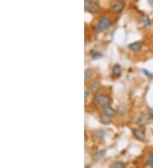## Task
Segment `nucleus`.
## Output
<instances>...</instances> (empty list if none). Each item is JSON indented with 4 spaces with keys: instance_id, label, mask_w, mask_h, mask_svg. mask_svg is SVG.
I'll use <instances>...</instances> for the list:
<instances>
[{
    "instance_id": "nucleus-1",
    "label": "nucleus",
    "mask_w": 153,
    "mask_h": 168,
    "mask_svg": "<svg viewBox=\"0 0 153 168\" xmlns=\"http://www.w3.org/2000/svg\"><path fill=\"white\" fill-rule=\"evenodd\" d=\"M112 24V20L108 17H102L99 20V22L97 23L95 26V32H103L106 30H107L109 28V26Z\"/></svg>"
},
{
    "instance_id": "nucleus-2",
    "label": "nucleus",
    "mask_w": 153,
    "mask_h": 168,
    "mask_svg": "<svg viewBox=\"0 0 153 168\" xmlns=\"http://www.w3.org/2000/svg\"><path fill=\"white\" fill-rule=\"evenodd\" d=\"M84 9L87 12L95 14L100 10V6L95 0H85Z\"/></svg>"
},
{
    "instance_id": "nucleus-3",
    "label": "nucleus",
    "mask_w": 153,
    "mask_h": 168,
    "mask_svg": "<svg viewBox=\"0 0 153 168\" xmlns=\"http://www.w3.org/2000/svg\"><path fill=\"white\" fill-rule=\"evenodd\" d=\"M125 3L123 0H113L110 3V9L113 13H120L123 10Z\"/></svg>"
},
{
    "instance_id": "nucleus-4",
    "label": "nucleus",
    "mask_w": 153,
    "mask_h": 168,
    "mask_svg": "<svg viewBox=\"0 0 153 168\" xmlns=\"http://www.w3.org/2000/svg\"><path fill=\"white\" fill-rule=\"evenodd\" d=\"M95 102L98 105L106 106V105H109L112 103V99L110 96L106 94H99L95 97Z\"/></svg>"
},
{
    "instance_id": "nucleus-5",
    "label": "nucleus",
    "mask_w": 153,
    "mask_h": 168,
    "mask_svg": "<svg viewBox=\"0 0 153 168\" xmlns=\"http://www.w3.org/2000/svg\"><path fill=\"white\" fill-rule=\"evenodd\" d=\"M142 49V43L140 42H134L129 45V49L133 52H139Z\"/></svg>"
},
{
    "instance_id": "nucleus-6",
    "label": "nucleus",
    "mask_w": 153,
    "mask_h": 168,
    "mask_svg": "<svg viewBox=\"0 0 153 168\" xmlns=\"http://www.w3.org/2000/svg\"><path fill=\"white\" fill-rule=\"evenodd\" d=\"M134 136L139 141H144L146 139V133L143 129H135L134 130Z\"/></svg>"
},
{
    "instance_id": "nucleus-7",
    "label": "nucleus",
    "mask_w": 153,
    "mask_h": 168,
    "mask_svg": "<svg viewBox=\"0 0 153 168\" xmlns=\"http://www.w3.org/2000/svg\"><path fill=\"white\" fill-rule=\"evenodd\" d=\"M103 115H106L109 117H113L116 115V111L110 105H106L103 107Z\"/></svg>"
},
{
    "instance_id": "nucleus-8",
    "label": "nucleus",
    "mask_w": 153,
    "mask_h": 168,
    "mask_svg": "<svg viewBox=\"0 0 153 168\" xmlns=\"http://www.w3.org/2000/svg\"><path fill=\"white\" fill-rule=\"evenodd\" d=\"M106 149H100V150L97 151L96 153H95V154L93 155L92 159H93V161H98L101 160V159L106 155Z\"/></svg>"
},
{
    "instance_id": "nucleus-9",
    "label": "nucleus",
    "mask_w": 153,
    "mask_h": 168,
    "mask_svg": "<svg viewBox=\"0 0 153 168\" xmlns=\"http://www.w3.org/2000/svg\"><path fill=\"white\" fill-rule=\"evenodd\" d=\"M100 88H101V83L99 82V81H95L91 85H90V87H89V90L92 92V93H95L97 92H99L100 91Z\"/></svg>"
},
{
    "instance_id": "nucleus-10",
    "label": "nucleus",
    "mask_w": 153,
    "mask_h": 168,
    "mask_svg": "<svg viewBox=\"0 0 153 168\" xmlns=\"http://www.w3.org/2000/svg\"><path fill=\"white\" fill-rule=\"evenodd\" d=\"M100 121L103 124V125H109L111 123V117L103 115L100 117Z\"/></svg>"
},
{
    "instance_id": "nucleus-11",
    "label": "nucleus",
    "mask_w": 153,
    "mask_h": 168,
    "mask_svg": "<svg viewBox=\"0 0 153 168\" xmlns=\"http://www.w3.org/2000/svg\"><path fill=\"white\" fill-rule=\"evenodd\" d=\"M122 73V68L119 65H115L112 67V74L114 75L115 76H120Z\"/></svg>"
},
{
    "instance_id": "nucleus-12",
    "label": "nucleus",
    "mask_w": 153,
    "mask_h": 168,
    "mask_svg": "<svg viewBox=\"0 0 153 168\" xmlns=\"http://www.w3.org/2000/svg\"><path fill=\"white\" fill-rule=\"evenodd\" d=\"M95 75V72L94 70L92 69H86L85 70V72H84V77H85V80H89V79H91Z\"/></svg>"
},
{
    "instance_id": "nucleus-13",
    "label": "nucleus",
    "mask_w": 153,
    "mask_h": 168,
    "mask_svg": "<svg viewBox=\"0 0 153 168\" xmlns=\"http://www.w3.org/2000/svg\"><path fill=\"white\" fill-rule=\"evenodd\" d=\"M147 122H148V121H147V118H146V115H141V116L139 118V120H138V123H139V125L141 126V127L146 126V125L147 124Z\"/></svg>"
},
{
    "instance_id": "nucleus-14",
    "label": "nucleus",
    "mask_w": 153,
    "mask_h": 168,
    "mask_svg": "<svg viewBox=\"0 0 153 168\" xmlns=\"http://www.w3.org/2000/svg\"><path fill=\"white\" fill-rule=\"evenodd\" d=\"M125 164L122 161H115L113 162L112 165H111V167L112 168H123L125 167Z\"/></svg>"
},
{
    "instance_id": "nucleus-15",
    "label": "nucleus",
    "mask_w": 153,
    "mask_h": 168,
    "mask_svg": "<svg viewBox=\"0 0 153 168\" xmlns=\"http://www.w3.org/2000/svg\"><path fill=\"white\" fill-rule=\"evenodd\" d=\"M89 55L92 57V59H100V58L102 57V55H101L100 52L94 51V50H92V51L89 53Z\"/></svg>"
},
{
    "instance_id": "nucleus-16",
    "label": "nucleus",
    "mask_w": 153,
    "mask_h": 168,
    "mask_svg": "<svg viewBox=\"0 0 153 168\" xmlns=\"http://www.w3.org/2000/svg\"><path fill=\"white\" fill-rule=\"evenodd\" d=\"M141 22H142V24H143L145 26H149L151 25V20H150V19L148 18L146 16H144L141 18Z\"/></svg>"
},
{
    "instance_id": "nucleus-17",
    "label": "nucleus",
    "mask_w": 153,
    "mask_h": 168,
    "mask_svg": "<svg viewBox=\"0 0 153 168\" xmlns=\"http://www.w3.org/2000/svg\"><path fill=\"white\" fill-rule=\"evenodd\" d=\"M117 114L118 115H124L125 114H126V110H125V108L123 107V106H120L118 109H117Z\"/></svg>"
},
{
    "instance_id": "nucleus-18",
    "label": "nucleus",
    "mask_w": 153,
    "mask_h": 168,
    "mask_svg": "<svg viewBox=\"0 0 153 168\" xmlns=\"http://www.w3.org/2000/svg\"><path fill=\"white\" fill-rule=\"evenodd\" d=\"M146 165L149 167H153V155H150L147 160H146Z\"/></svg>"
},
{
    "instance_id": "nucleus-19",
    "label": "nucleus",
    "mask_w": 153,
    "mask_h": 168,
    "mask_svg": "<svg viewBox=\"0 0 153 168\" xmlns=\"http://www.w3.org/2000/svg\"><path fill=\"white\" fill-rule=\"evenodd\" d=\"M96 136L100 138H102L105 137V131L103 130H98L96 132Z\"/></svg>"
},
{
    "instance_id": "nucleus-20",
    "label": "nucleus",
    "mask_w": 153,
    "mask_h": 168,
    "mask_svg": "<svg viewBox=\"0 0 153 168\" xmlns=\"http://www.w3.org/2000/svg\"><path fill=\"white\" fill-rule=\"evenodd\" d=\"M89 92H90V90H89L88 88H85V91H84V97H85V99H88V97H89Z\"/></svg>"
},
{
    "instance_id": "nucleus-21",
    "label": "nucleus",
    "mask_w": 153,
    "mask_h": 168,
    "mask_svg": "<svg viewBox=\"0 0 153 168\" xmlns=\"http://www.w3.org/2000/svg\"><path fill=\"white\" fill-rule=\"evenodd\" d=\"M143 73L145 75H146V76H149V77H152V75L151 74V73H149V72L146 71V70H143Z\"/></svg>"
},
{
    "instance_id": "nucleus-22",
    "label": "nucleus",
    "mask_w": 153,
    "mask_h": 168,
    "mask_svg": "<svg viewBox=\"0 0 153 168\" xmlns=\"http://www.w3.org/2000/svg\"><path fill=\"white\" fill-rule=\"evenodd\" d=\"M149 115H150V117L153 119V109H151V110L149 111Z\"/></svg>"
},
{
    "instance_id": "nucleus-23",
    "label": "nucleus",
    "mask_w": 153,
    "mask_h": 168,
    "mask_svg": "<svg viewBox=\"0 0 153 168\" xmlns=\"http://www.w3.org/2000/svg\"><path fill=\"white\" fill-rule=\"evenodd\" d=\"M149 3L151 6H153V0H149Z\"/></svg>"
}]
</instances>
